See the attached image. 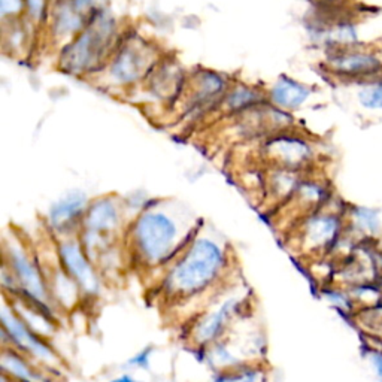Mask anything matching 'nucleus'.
Masks as SVG:
<instances>
[{
  "label": "nucleus",
  "mask_w": 382,
  "mask_h": 382,
  "mask_svg": "<svg viewBox=\"0 0 382 382\" xmlns=\"http://www.w3.org/2000/svg\"><path fill=\"white\" fill-rule=\"evenodd\" d=\"M203 226V220L175 198L154 197L127 226V265L141 273H160L186 250Z\"/></svg>",
  "instance_id": "obj_1"
},
{
  "label": "nucleus",
  "mask_w": 382,
  "mask_h": 382,
  "mask_svg": "<svg viewBox=\"0 0 382 382\" xmlns=\"http://www.w3.org/2000/svg\"><path fill=\"white\" fill-rule=\"evenodd\" d=\"M235 255L228 242L203 226L174 262L156 280V296L166 307H184L203 297L212 299L228 287Z\"/></svg>",
  "instance_id": "obj_2"
},
{
  "label": "nucleus",
  "mask_w": 382,
  "mask_h": 382,
  "mask_svg": "<svg viewBox=\"0 0 382 382\" xmlns=\"http://www.w3.org/2000/svg\"><path fill=\"white\" fill-rule=\"evenodd\" d=\"M4 265L17 281V299L58 321L60 312L51 297L47 270L39 254L20 233H6L4 239Z\"/></svg>",
  "instance_id": "obj_3"
},
{
  "label": "nucleus",
  "mask_w": 382,
  "mask_h": 382,
  "mask_svg": "<svg viewBox=\"0 0 382 382\" xmlns=\"http://www.w3.org/2000/svg\"><path fill=\"white\" fill-rule=\"evenodd\" d=\"M129 218L123 205V197L106 193L91 197L78 239L88 255L97 263L110 251L124 247V235Z\"/></svg>",
  "instance_id": "obj_4"
},
{
  "label": "nucleus",
  "mask_w": 382,
  "mask_h": 382,
  "mask_svg": "<svg viewBox=\"0 0 382 382\" xmlns=\"http://www.w3.org/2000/svg\"><path fill=\"white\" fill-rule=\"evenodd\" d=\"M230 287L208 302L196 317L191 318L189 327V342L197 351L216 344L233 330L235 324L243 315L248 304V297L243 295L228 293Z\"/></svg>",
  "instance_id": "obj_5"
},
{
  "label": "nucleus",
  "mask_w": 382,
  "mask_h": 382,
  "mask_svg": "<svg viewBox=\"0 0 382 382\" xmlns=\"http://www.w3.org/2000/svg\"><path fill=\"white\" fill-rule=\"evenodd\" d=\"M0 319H2V330L0 331H2L4 346H11L20 351L53 375H62L65 368L62 356L57 353L48 338H45L26 323L6 299Z\"/></svg>",
  "instance_id": "obj_6"
},
{
  "label": "nucleus",
  "mask_w": 382,
  "mask_h": 382,
  "mask_svg": "<svg viewBox=\"0 0 382 382\" xmlns=\"http://www.w3.org/2000/svg\"><path fill=\"white\" fill-rule=\"evenodd\" d=\"M53 242L58 265L80 287L84 303L97 302L103 295L106 280L95 260L83 247L78 235L55 239Z\"/></svg>",
  "instance_id": "obj_7"
},
{
  "label": "nucleus",
  "mask_w": 382,
  "mask_h": 382,
  "mask_svg": "<svg viewBox=\"0 0 382 382\" xmlns=\"http://www.w3.org/2000/svg\"><path fill=\"white\" fill-rule=\"evenodd\" d=\"M91 197L83 190H70L57 197L43 216L47 235L55 240L78 235Z\"/></svg>",
  "instance_id": "obj_8"
},
{
  "label": "nucleus",
  "mask_w": 382,
  "mask_h": 382,
  "mask_svg": "<svg viewBox=\"0 0 382 382\" xmlns=\"http://www.w3.org/2000/svg\"><path fill=\"white\" fill-rule=\"evenodd\" d=\"M339 220L333 213L314 212L300 223L297 230V247L317 251L330 247L338 238L339 233Z\"/></svg>",
  "instance_id": "obj_9"
},
{
  "label": "nucleus",
  "mask_w": 382,
  "mask_h": 382,
  "mask_svg": "<svg viewBox=\"0 0 382 382\" xmlns=\"http://www.w3.org/2000/svg\"><path fill=\"white\" fill-rule=\"evenodd\" d=\"M266 156L273 166L299 171L311 159V147L293 136H278L266 144Z\"/></svg>",
  "instance_id": "obj_10"
},
{
  "label": "nucleus",
  "mask_w": 382,
  "mask_h": 382,
  "mask_svg": "<svg viewBox=\"0 0 382 382\" xmlns=\"http://www.w3.org/2000/svg\"><path fill=\"white\" fill-rule=\"evenodd\" d=\"M42 263L45 266V270H47L53 302L60 314L72 312L78 308L81 303H84L80 287L73 282V280L62 269V266L58 265L57 255L54 265L45 263L43 260Z\"/></svg>",
  "instance_id": "obj_11"
},
{
  "label": "nucleus",
  "mask_w": 382,
  "mask_h": 382,
  "mask_svg": "<svg viewBox=\"0 0 382 382\" xmlns=\"http://www.w3.org/2000/svg\"><path fill=\"white\" fill-rule=\"evenodd\" d=\"M0 363L4 376L12 382H55L51 372L11 346H4Z\"/></svg>",
  "instance_id": "obj_12"
},
{
  "label": "nucleus",
  "mask_w": 382,
  "mask_h": 382,
  "mask_svg": "<svg viewBox=\"0 0 382 382\" xmlns=\"http://www.w3.org/2000/svg\"><path fill=\"white\" fill-rule=\"evenodd\" d=\"M110 24L106 21H100L97 27H91L72 45L65 62L72 70L85 69L91 62H95V57H99L103 42L106 38H110Z\"/></svg>",
  "instance_id": "obj_13"
},
{
  "label": "nucleus",
  "mask_w": 382,
  "mask_h": 382,
  "mask_svg": "<svg viewBox=\"0 0 382 382\" xmlns=\"http://www.w3.org/2000/svg\"><path fill=\"white\" fill-rule=\"evenodd\" d=\"M300 176L297 175V171L284 169V167L273 166L270 175L267 176L265 182V197L269 198L275 208L280 209L281 205H285L290 198L296 193Z\"/></svg>",
  "instance_id": "obj_14"
},
{
  "label": "nucleus",
  "mask_w": 382,
  "mask_h": 382,
  "mask_svg": "<svg viewBox=\"0 0 382 382\" xmlns=\"http://www.w3.org/2000/svg\"><path fill=\"white\" fill-rule=\"evenodd\" d=\"M269 371L263 361H247L223 371H216L206 382H267Z\"/></svg>",
  "instance_id": "obj_15"
},
{
  "label": "nucleus",
  "mask_w": 382,
  "mask_h": 382,
  "mask_svg": "<svg viewBox=\"0 0 382 382\" xmlns=\"http://www.w3.org/2000/svg\"><path fill=\"white\" fill-rule=\"evenodd\" d=\"M308 96L309 91L307 88L288 78H281L273 88V100L290 110L299 108Z\"/></svg>",
  "instance_id": "obj_16"
},
{
  "label": "nucleus",
  "mask_w": 382,
  "mask_h": 382,
  "mask_svg": "<svg viewBox=\"0 0 382 382\" xmlns=\"http://www.w3.org/2000/svg\"><path fill=\"white\" fill-rule=\"evenodd\" d=\"M334 68L348 73H371L379 68L378 58L369 54H348L336 58Z\"/></svg>",
  "instance_id": "obj_17"
},
{
  "label": "nucleus",
  "mask_w": 382,
  "mask_h": 382,
  "mask_svg": "<svg viewBox=\"0 0 382 382\" xmlns=\"http://www.w3.org/2000/svg\"><path fill=\"white\" fill-rule=\"evenodd\" d=\"M141 65H142V62H141L139 55H137L134 51L126 50L123 54L118 57L112 72L118 80L130 81V80H134L136 76L139 75Z\"/></svg>",
  "instance_id": "obj_18"
},
{
  "label": "nucleus",
  "mask_w": 382,
  "mask_h": 382,
  "mask_svg": "<svg viewBox=\"0 0 382 382\" xmlns=\"http://www.w3.org/2000/svg\"><path fill=\"white\" fill-rule=\"evenodd\" d=\"M156 353L154 345H147L141 348L126 361V366L129 369H137V371H149L152 356Z\"/></svg>",
  "instance_id": "obj_19"
},
{
  "label": "nucleus",
  "mask_w": 382,
  "mask_h": 382,
  "mask_svg": "<svg viewBox=\"0 0 382 382\" xmlns=\"http://www.w3.org/2000/svg\"><path fill=\"white\" fill-rule=\"evenodd\" d=\"M359 99L364 108L382 110V84L366 87L359 93Z\"/></svg>",
  "instance_id": "obj_20"
},
{
  "label": "nucleus",
  "mask_w": 382,
  "mask_h": 382,
  "mask_svg": "<svg viewBox=\"0 0 382 382\" xmlns=\"http://www.w3.org/2000/svg\"><path fill=\"white\" fill-rule=\"evenodd\" d=\"M356 218L359 221V224L366 228V230H375V228H378V216L376 212L371 211V209H366V208H360L357 209L356 212Z\"/></svg>",
  "instance_id": "obj_21"
},
{
  "label": "nucleus",
  "mask_w": 382,
  "mask_h": 382,
  "mask_svg": "<svg viewBox=\"0 0 382 382\" xmlns=\"http://www.w3.org/2000/svg\"><path fill=\"white\" fill-rule=\"evenodd\" d=\"M0 9L4 15L17 14L23 9V0H0Z\"/></svg>",
  "instance_id": "obj_22"
},
{
  "label": "nucleus",
  "mask_w": 382,
  "mask_h": 382,
  "mask_svg": "<svg viewBox=\"0 0 382 382\" xmlns=\"http://www.w3.org/2000/svg\"><path fill=\"white\" fill-rule=\"evenodd\" d=\"M326 296H327L329 302H331L333 304H336V307H342V308H346L348 307L346 297L344 295L338 293V292H329Z\"/></svg>",
  "instance_id": "obj_23"
},
{
  "label": "nucleus",
  "mask_w": 382,
  "mask_h": 382,
  "mask_svg": "<svg viewBox=\"0 0 382 382\" xmlns=\"http://www.w3.org/2000/svg\"><path fill=\"white\" fill-rule=\"evenodd\" d=\"M27 5L35 17H39L43 9V0H27Z\"/></svg>",
  "instance_id": "obj_24"
},
{
  "label": "nucleus",
  "mask_w": 382,
  "mask_h": 382,
  "mask_svg": "<svg viewBox=\"0 0 382 382\" xmlns=\"http://www.w3.org/2000/svg\"><path fill=\"white\" fill-rule=\"evenodd\" d=\"M108 382H142V381L134 378L132 373H121V375L110 379Z\"/></svg>",
  "instance_id": "obj_25"
},
{
  "label": "nucleus",
  "mask_w": 382,
  "mask_h": 382,
  "mask_svg": "<svg viewBox=\"0 0 382 382\" xmlns=\"http://www.w3.org/2000/svg\"><path fill=\"white\" fill-rule=\"evenodd\" d=\"M372 360H373V366H375V369H376V372H378L379 381L382 382V354H373Z\"/></svg>",
  "instance_id": "obj_26"
}]
</instances>
